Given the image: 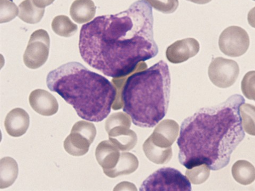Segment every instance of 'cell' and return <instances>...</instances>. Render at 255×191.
Returning <instances> with one entry per match:
<instances>
[{
	"mask_svg": "<svg viewBox=\"0 0 255 191\" xmlns=\"http://www.w3.org/2000/svg\"><path fill=\"white\" fill-rule=\"evenodd\" d=\"M153 26L152 7L139 0L126 11L85 24L80 31V54L88 65L105 76L126 77L140 62L157 55Z\"/></svg>",
	"mask_w": 255,
	"mask_h": 191,
	"instance_id": "6da1fadb",
	"label": "cell"
},
{
	"mask_svg": "<svg viewBox=\"0 0 255 191\" xmlns=\"http://www.w3.org/2000/svg\"><path fill=\"white\" fill-rule=\"evenodd\" d=\"M245 100L235 95L221 104L202 108L184 119L177 140L179 163L187 169L226 167L245 137L239 107Z\"/></svg>",
	"mask_w": 255,
	"mask_h": 191,
	"instance_id": "7a4b0ae2",
	"label": "cell"
},
{
	"mask_svg": "<svg viewBox=\"0 0 255 191\" xmlns=\"http://www.w3.org/2000/svg\"><path fill=\"white\" fill-rule=\"evenodd\" d=\"M46 84L74 107L78 116L93 122H102L109 116L117 94L108 79L78 62L50 71Z\"/></svg>",
	"mask_w": 255,
	"mask_h": 191,
	"instance_id": "3957f363",
	"label": "cell"
},
{
	"mask_svg": "<svg viewBox=\"0 0 255 191\" xmlns=\"http://www.w3.org/2000/svg\"><path fill=\"white\" fill-rule=\"evenodd\" d=\"M171 79L163 60L127 79L122 93L123 110L135 126L152 128L168 110Z\"/></svg>",
	"mask_w": 255,
	"mask_h": 191,
	"instance_id": "277c9868",
	"label": "cell"
},
{
	"mask_svg": "<svg viewBox=\"0 0 255 191\" xmlns=\"http://www.w3.org/2000/svg\"><path fill=\"white\" fill-rule=\"evenodd\" d=\"M191 183L185 175L171 167H163L154 172L142 182L140 191H190Z\"/></svg>",
	"mask_w": 255,
	"mask_h": 191,
	"instance_id": "5b68a950",
	"label": "cell"
},
{
	"mask_svg": "<svg viewBox=\"0 0 255 191\" xmlns=\"http://www.w3.org/2000/svg\"><path fill=\"white\" fill-rule=\"evenodd\" d=\"M96 135L97 129L93 123L78 121L74 125L70 134L64 141V148L70 155L84 156L89 152Z\"/></svg>",
	"mask_w": 255,
	"mask_h": 191,
	"instance_id": "8992f818",
	"label": "cell"
},
{
	"mask_svg": "<svg viewBox=\"0 0 255 191\" xmlns=\"http://www.w3.org/2000/svg\"><path fill=\"white\" fill-rule=\"evenodd\" d=\"M50 38L44 29H38L31 34L23 56L24 63L31 69L43 66L49 58Z\"/></svg>",
	"mask_w": 255,
	"mask_h": 191,
	"instance_id": "52a82bcc",
	"label": "cell"
},
{
	"mask_svg": "<svg viewBox=\"0 0 255 191\" xmlns=\"http://www.w3.org/2000/svg\"><path fill=\"white\" fill-rule=\"evenodd\" d=\"M250 45V36L241 27H229L222 31L219 37L220 51L230 57H241L248 51Z\"/></svg>",
	"mask_w": 255,
	"mask_h": 191,
	"instance_id": "ba28073f",
	"label": "cell"
},
{
	"mask_svg": "<svg viewBox=\"0 0 255 191\" xmlns=\"http://www.w3.org/2000/svg\"><path fill=\"white\" fill-rule=\"evenodd\" d=\"M240 73L238 64L234 60L218 57L212 60L209 67L210 79L221 89L232 86Z\"/></svg>",
	"mask_w": 255,
	"mask_h": 191,
	"instance_id": "9c48e42d",
	"label": "cell"
},
{
	"mask_svg": "<svg viewBox=\"0 0 255 191\" xmlns=\"http://www.w3.org/2000/svg\"><path fill=\"white\" fill-rule=\"evenodd\" d=\"M200 50V45L194 38L179 40L167 48L166 57L173 64H179L194 57Z\"/></svg>",
	"mask_w": 255,
	"mask_h": 191,
	"instance_id": "30bf717a",
	"label": "cell"
},
{
	"mask_svg": "<svg viewBox=\"0 0 255 191\" xmlns=\"http://www.w3.org/2000/svg\"><path fill=\"white\" fill-rule=\"evenodd\" d=\"M30 105L36 113L44 116H51L59 110L58 102L53 95L45 90H36L29 96Z\"/></svg>",
	"mask_w": 255,
	"mask_h": 191,
	"instance_id": "8fae6325",
	"label": "cell"
},
{
	"mask_svg": "<svg viewBox=\"0 0 255 191\" xmlns=\"http://www.w3.org/2000/svg\"><path fill=\"white\" fill-rule=\"evenodd\" d=\"M29 123V116L27 111L21 108H16L7 114L4 126L7 133L10 136L20 137L26 133Z\"/></svg>",
	"mask_w": 255,
	"mask_h": 191,
	"instance_id": "7c38bea8",
	"label": "cell"
},
{
	"mask_svg": "<svg viewBox=\"0 0 255 191\" xmlns=\"http://www.w3.org/2000/svg\"><path fill=\"white\" fill-rule=\"evenodd\" d=\"M95 156L104 172L113 170L119 156L118 149L108 141L101 142L95 151Z\"/></svg>",
	"mask_w": 255,
	"mask_h": 191,
	"instance_id": "4fadbf2b",
	"label": "cell"
},
{
	"mask_svg": "<svg viewBox=\"0 0 255 191\" xmlns=\"http://www.w3.org/2000/svg\"><path fill=\"white\" fill-rule=\"evenodd\" d=\"M97 11L92 0H75L71 4L70 14L72 19L79 24H82L92 20Z\"/></svg>",
	"mask_w": 255,
	"mask_h": 191,
	"instance_id": "5bb4252c",
	"label": "cell"
},
{
	"mask_svg": "<svg viewBox=\"0 0 255 191\" xmlns=\"http://www.w3.org/2000/svg\"><path fill=\"white\" fill-rule=\"evenodd\" d=\"M18 165L10 157L2 158L0 161V188L4 189L11 186L18 177Z\"/></svg>",
	"mask_w": 255,
	"mask_h": 191,
	"instance_id": "9a60e30c",
	"label": "cell"
},
{
	"mask_svg": "<svg viewBox=\"0 0 255 191\" xmlns=\"http://www.w3.org/2000/svg\"><path fill=\"white\" fill-rule=\"evenodd\" d=\"M234 179L244 186L252 184L255 180V168L248 161L241 160L235 163L232 167Z\"/></svg>",
	"mask_w": 255,
	"mask_h": 191,
	"instance_id": "2e32d148",
	"label": "cell"
},
{
	"mask_svg": "<svg viewBox=\"0 0 255 191\" xmlns=\"http://www.w3.org/2000/svg\"><path fill=\"white\" fill-rule=\"evenodd\" d=\"M19 18L29 24H36L44 17V8L37 6L33 0H25L19 5Z\"/></svg>",
	"mask_w": 255,
	"mask_h": 191,
	"instance_id": "e0dca14e",
	"label": "cell"
},
{
	"mask_svg": "<svg viewBox=\"0 0 255 191\" xmlns=\"http://www.w3.org/2000/svg\"><path fill=\"white\" fill-rule=\"evenodd\" d=\"M52 28L54 33L58 35L64 37H70L76 33L78 26L71 21L67 16L60 15L53 19Z\"/></svg>",
	"mask_w": 255,
	"mask_h": 191,
	"instance_id": "ac0fdd59",
	"label": "cell"
},
{
	"mask_svg": "<svg viewBox=\"0 0 255 191\" xmlns=\"http://www.w3.org/2000/svg\"><path fill=\"white\" fill-rule=\"evenodd\" d=\"M239 111L243 129L247 133L255 136V106L244 102Z\"/></svg>",
	"mask_w": 255,
	"mask_h": 191,
	"instance_id": "d6986e66",
	"label": "cell"
},
{
	"mask_svg": "<svg viewBox=\"0 0 255 191\" xmlns=\"http://www.w3.org/2000/svg\"><path fill=\"white\" fill-rule=\"evenodd\" d=\"M19 9L11 0H0V22H9L19 14Z\"/></svg>",
	"mask_w": 255,
	"mask_h": 191,
	"instance_id": "ffe728a7",
	"label": "cell"
},
{
	"mask_svg": "<svg viewBox=\"0 0 255 191\" xmlns=\"http://www.w3.org/2000/svg\"><path fill=\"white\" fill-rule=\"evenodd\" d=\"M151 7L164 14H171L176 11L179 5L178 0H145Z\"/></svg>",
	"mask_w": 255,
	"mask_h": 191,
	"instance_id": "44dd1931",
	"label": "cell"
},
{
	"mask_svg": "<svg viewBox=\"0 0 255 191\" xmlns=\"http://www.w3.org/2000/svg\"><path fill=\"white\" fill-rule=\"evenodd\" d=\"M241 89L247 99L255 101V71H249L245 75L242 80Z\"/></svg>",
	"mask_w": 255,
	"mask_h": 191,
	"instance_id": "7402d4cb",
	"label": "cell"
},
{
	"mask_svg": "<svg viewBox=\"0 0 255 191\" xmlns=\"http://www.w3.org/2000/svg\"><path fill=\"white\" fill-rule=\"evenodd\" d=\"M55 0H33L34 3L38 7L45 8L52 4Z\"/></svg>",
	"mask_w": 255,
	"mask_h": 191,
	"instance_id": "603a6c76",
	"label": "cell"
},
{
	"mask_svg": "<svg viewBox=\"0 0 255 191\" xmlns=\"http://www.w3.org/2000/svg\"><path fill=\"white\" fill-rule=\"evenodd\" d=\"M249 23L251 27L255 28V7L251 10L248 14Z\"/></svg>",
	"mask_w": 255,
	"mask_h": 191,
	"instance_id": "cb8c5ba5",
	"label": "cell"
},
{
	"mask_svg": "<svg viewBox=\"0 0 255 191\" xmlns=\"http://www.w3.org/2000/svg\"><path fill=\"white\" fill-rule=\"evenodd\" d=\"M186 1L198 4H205L212 1V0H186Z\"/></svg>",
	"mask_w": 255,
	"mask_h": 191,
	"instance_id": "d4e9b609",
	"label": "cell"
},
{
	"mask_svg": "<svg viewBox=\"0 0 255 191\" xmlns=\"http://www.w3.org/2000/svg\"><path fill=\"white\" fill-rule=\"evenodd\" d=\"M253 1H255V0H253Z\"/></svg>",
	"mask_w": 255,
	"mask_h": 191,
	"instance_id": "484cf974",
	"label": "cell"
}]
</instances>
